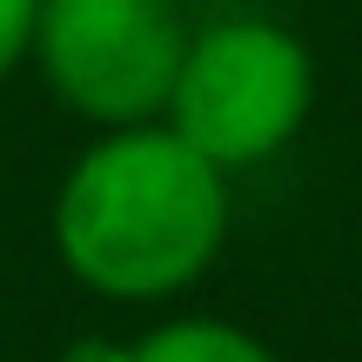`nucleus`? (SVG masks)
<instances>
[{"label":"nucleus","mask_w":362,"mask_h":362,"mask_svg":"<svg viewBox=\"0 0 362 362\" xmlns=\"http://www.w3.org/2000/svg\"><path fill=\"white\" fill-rule=\"evenodd\" d=\"M61 362H128V349L121 342H101V336H88V342H74Z\"/></svg>","instance_id":"6"},{"label":"nucleus","mask_w":362,"mask_h":362,"mask_svg":"<svg viewBox=\"0 0 362 362\" xmlns=\"http://www.w3.org/2000/svg\"><path fill=\"white\" fill-rule=\"evenodd\" d=\"M34 54L74 115L101 128H141L168 107L188 27L175 0H40Z\"/></svg>","instance_id":"3"},{"label":"nucleus","mask_w":362,"mask_h":362,"mask_svg":"<svg viewBox=\"0 0 362 362\" xmlns=\"http://www.w3.org/2000/svg\"><path fill=\"white\" fill-rule=\"evenodd\" d=\"M128 362H275V356L235 322H202V315H188V322L148 329L128 349Z\"/></svg>","instance_id":"4"},{"label":"nucleus","mask_w":362,"mask_h":362,"mask_svg":"<svg viewBox=\"0 0 362 362\" xmlns=\"http://www.w3.org/2000/svg\"><path fill=\"white\" fill-rule=\"evenodd\" d=\"M315 101V67L296 34L269 21H221L188 34L168 88V128L215 168H248L302 128Z\"/></svg>","instance_id":"2"},{"label":"nucleus","mask_w":362,"mask_h":362,"mask_svg":"<svg viewBox=\"0 0 362 362\" xmlns=\"http://www.w3.org/2000/svg\"><path fill=\"white\" fill-rule=\"evenodd\" d=\"M34 7L40 0H0V74L34 47Z\"/></svg>","instance_id":"5"},{"label":"nucleus","mask_w":362,"mask_h":362,"mask_svg":"<svg viewBox=\"0 0 362 362\" xmlns=\"http://www.w3.org/2000/svg\"><path fill=\"white\" fill-rule=\"evenodd\" d=\"M228 235L221 168L175 128H115L74 161L54 202V242L74 282L115 302H155L188 288Z\"/></svg>","instance_id":"1"}]
</instances>
